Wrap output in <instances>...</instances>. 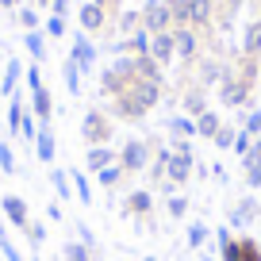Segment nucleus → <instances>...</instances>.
Segmentation results:
<instances>
[{
    "label": "nucleus",
    "instance_id": "f257e3e1",
    "mask_svg": "<svg viewBox=\"0 0 261 261\" xmlns=\"http://www.w3.org/2000/svg\"><path fill=\"white\" fill-rule=\"evenodd\" d=\"M158 100H162V81L135 77V81L115 96V119H142L150 108H158Z\"/></svg>",
    "mask_w": 261,
    "mask_h": 261
},
{
    "label": "nucleus",
    "instance_id": "f03ea898",
    "mask_svg": "<svg viewBox=\"0 0 261 261\" xmlns=\"http://www.w3.org/2000/svg\"><path fill=\"white\" fill-rule=\"evenodd\" d=\"M150 158H154V142H150V139H127L119 146L123 173H146L150 169Z\"/></svg>",
    "mask_w": 261,
    "mask_h": 261
},
{
    "label": "nucleus",
    "instance_id": "7ed1b4c3",
    "mask_svg": "<svg viewBox=\"0 0 261 261\" xmlns=\"http://www.w3.org/2000/svg\"><path fill=\"white\" fill-rule=\"evenodd\" d=\"M115 135V123L108 112H100V108H92V112H85V123H81V139L89 142V146H108Z\"/></svg>",
    "mask_w": 261,
    "mask_h": 261
},
{
    "label": "nucleus",
    "instance_id": "20e7f679",
    "mask_svg": "<svg viewBox=\"0 0 261 261\" xmlns=\"http://www.w3.org/2000/svg\"><path fill=\"white\" fill-rule=\"evenodd\" d=\"M257 219H261V200H257V196H242V200L227 212V227L238 230V234H242V230H250Z\"/></svg>",
    "mask_w": 261,
    "mask_h": 261
},
{
    "label": "nucleus",
    "instance_id": "39448f33",
    "mask_svg": "<svg viewBox=\"0 0 261 261\" xmlns=\"http://www.w3.org/2000/svg\"><path fill=\"white\" fill-rule=\"evenodd\" d=\"M142 31L146 35L173 31V12H169L165 0H146V4H142Z\"/></svg>",
    "mask_w": 261,
    "mask_h": 261
},
{
    "label": "nucleus",
    "instance_id": "423d86ee",
    "mask_svg": "<svg viewBox=\"0 0 261 261\" xmlns=\"http://www.w3.org/2000/svg\"><path fill=\"white\" fill-rule=\"evenodd\" d=\"M192 177H196V158H192V154H177V150H173V154H169V165H165V180H169V185H177V188H185Z\"/></svg>",
    "mask_w": 261,
    "mask_h": 261
},
{
    "label": "nucleus",
    "instance_id": "0eeeda50",
    "mask_svg": "<svg viewBox=\"0 0 261 261\" xmlns=\"http://www.w3.org/2000/svg\"><path fill=\"white\" fill-rule=\"evenodd\" d=\"M219 261H261V246L253 242V238L238 234V238H230V242L219 250Z\"/></svg>",
    "mask_w": 261,
    "mask_h": 261
},
{
    "label": "nucleus",
    "instance_id": "6e6552de",
    "mask_svg": "<svg viewBox=\"0 0 261 261\" xmlns=\"http://www.w3.org/2000/svg\"><path fill=\"white\" fill-rule=\"evenodd\" d=\"M173 46H177V62H196V54H200L196 27H173Z\"/></svg>",
    "mask_w": 261,
    "mask_h": 261
},
{
    "label": "nucleus",
    "instance_id": "1a4fd4ad",
    "mask_svg": "<svg viewBox=\"0 0 261 261\" xmlns=\"http://www.w3.org/2000/svg\"><path fill=\"white\" fill-rule=\"evenodd\" d=\"M150 212H154V192L150 188H135L123 200V215H130V219H150Z\"/></svg>",
    "mask_w": 261,
    "mask_h": 261
},
{
    "label": "nucleus",
    "instance_id": "9d476101",
    "mask_svg": "<svg viewBox=\"0 0 261 261\" xmlns=\"http://www.w3.org/2000/svg\"><path fill=\"white\" fill-rule=\"evenodd\" d=\"M219 100H223L227 108H242L246 100H250V89H246V85L238 81L234 73H227V77L219 81Z\"/></svg>",
    "mask_w": 261,
    "mask_h": 261
},
{
    "label": "nucleus",
    "instance_id": "9b49d317",
    "mask_svg": "<svg viewBox=\"0 0 261 261\" xmlns=\"http://www.w3.org/2000/svg\"><path fill=\"white\" fill-rule=\"evenodd\" d=\"M69 58L77 62V69H81V73H89L92 65H96V46L85 39V31H77V35H73V54H69Z\"/></svg>",
    "mask_w": 261,
    "mask_h": 261
},
{
    "label": "nucleus",
    "instance_id": "f8f14e48",
    "mask_svg": "<svg viewBox=\"0 0 261 261\" xmlns=\"http://www.w3.org/2000/svg\"><path fill=\"white\" fill-rule=\"evenodd\" d=\"M150 58L158 65H169L177 58V46H173V31H162V35H150Z\"/></svg>",
    "mask_w": 261,
    "mask_h": 261
},
{
    "label": "nucleus",
    "instance_id": "ddd939ff",
    "mask_svg": "<svg viewBox=\"0 0 261 261\" xmlns=\"http://www.w3.org/2000/svg\"><path fill=\"white\" fill-rule=\"evenodd\" d=\"M112 162H119V150H115V146H89V150H85V165H89L92 173H100L104 165H112Z\"/></svg>",
    "mask_w": 261,
    "mask_h": 261
},
{
    "label": "nucleus",
    "instance_id": "4468645a",
    "mask_svg": "<svg viewBox=\"0 0 261 261\" xmlns=\"http://www.w3.org/2000/svg\"><path fill=\"white\" fill-rule=\"evenodd\" d=\"M108 27V12L100 4H81V31H104Z\"/></svg>",
    "mask_w": 261,
    "mask_h": 261
},
{
    "label": "nucleus",
    "instance_id": "2eb2a0df",
    "mask_svg": "<svg viewBox=\"0 0 261 261\" xmlns=\"http://www.w3.org/2000/svg\"><path fill=\"white\" fill-rule=\"evenodd\" d=\"M165 127H169L173 139H196V119H192V115H185V112L169 115V119H165Z\"/></svg>",
    "mask_w": 261,
    "mask_h": 261
},
{
    "label": "nucleus",
    "instance_id": "dca6fc26",
    "mask_svg": "<svg viewBox=\"0 0 261 261\" xmlns=\"http://www.w3.org/2000/svg\"><path fill=\"white\" fill-rule=\"evenodd\" d=\"M0 204H4V215H8V219L16 223V227H23V230L31 227V219H27V204L19 200V196H4Z\"/></svg>",
    "mask_w": 261,
    "mask_h": 261
},
{
    "label": "nucleus",
    "instance_id": "f3484780",
    "mask_svg": "<svg viewBox=\"0 0 261 261\" xmlns=\"http://www.w3.org/2000/svg\"><path fill=\"white\" fill-rule=\"evenodd\" d=\"M219 127H223L219 112H204V115H196V139H207V142H212L215 135H219Z\"/></svg>",
    "mask_w": 261,
    "mask_h": 261
},
{
    "label": "nucleus",
    "instance_id": "a211bd4d",
    "mask_svg": "<svg viewBox=\"0 0 261 261\" xmlns=\"http://www.w3.org/2000/svg\"><path fill=\"white\" fill-rule=\"evenodd\" d=\"M35 154H39V162H54V130L46 127V123H42L39 127V135H35Z\"/></svg>",
    "mask_w": 261,
    "mask_h": 261
},
{
    "label": "nucleus",
    "instance_id": "6ab92c4d",
    "mask_svg": "<svg viewBox=\"0 0 261 261\" xmlns=\"http://www.w3.org/2000/svg\"><path fill=\"white\" fill-rule=\"evenodd\" d=\"M207 234H212V230H207V223H200V219H192L188 223V230H185V242H188V250H207Z\"/></svg>",
    "mask_w": 261,
    "mask_h": 261
},
{
    "label": "nucleus",
    "instance_id": "aec40b11",
    "mask_svg": "<svg viewBox=\"0 0 261 261\" xmlns=\"http://www.w3.org/2000/svg\"><path fill=\"white\" fill-rule=\"evenodd\" d=\"M180 108H185V115H204L207 112V96H204V89H188L185 96H180Z\"/></svg>",
    "mask_w": 261,
    "mask_h": 261
},
{
    "label": "nucleus",
    "instance_id": "412c9836",
    "mask_svg": "<svg viewBox=\"0 0 261 261\" xmlns=\"http://www.w3.org/2000/svg\"><path fill=\"white\" fill-rule=\"evenodd\" d=\"M242 54H246V58H257V54H261V19H253V23L246 27V35H242Z\"/></svg>",
    "mask_w": 261,
    "mask_h": 261
},
{
    "label": "nucleus",
    "instance_id": "4be33fe9",
    "mask_svg": "<svg viewBox=\"0 0 261 261\" xmlns=\"http://www.w3.org/2000/svg\"><path fill=\"white\" fill-rule=\"evenodd\" d=\"M173 12V27H192V0H165Z\"/></svg>",
    "mask_w": 261,
    "mask_h": 261
},
{
    "label": "nucleus",
    "instance_id": "5701e85b",
    "mask_svg": "<svg viewBox=\"0 0 261 261\" xmlns=\"http://www.w3.org/2000/svg\"><path fill=\"white\" fill-rule=\"evenodd\" d=\"M31 108H35V115L46 123L50 115H54V100H50V92H46V89H35V92H31Z\"/></svg>",
    "mask_w": 261,
    "mask_h": 261
},
{
    "label": "nucleus",
    "instance_id": "b1692460",
    "mask_svg": "<svg viewBox=\"0 0 261 261\" xmlns=\"http://www.w3.org/2000/svg\"><path fill=\"white\" fill-rule=\"evenodd\" d=\"M188 207H192V200H188L185 192H177V196H169V200H165V212H169V219H188Z\"/></svg>",
    "mask_w": 261,
    "mask_h": 261
},
{
    "label": "nucleus",
    "instance_id": "393cba45",
    "mask_svg": "<svg viewBox=\"0 0 261 261\" xmlns=\"http://www.w3.org/2000/svg\"><path fill=\"white\" fill-rule=\"evenodd\" d=\"M62 77H65V89H69V96H81V69H77V62H73V58H65Z\"/></svg>",
    "mask_w": 261,
    "mask_h": 261
},
{
    "label": "nucleus",
    "instance_id": "a878e982",
    "mask_svg": "<svg viewBox=\"0 0 261 261\" xmlns=\"http://www.w3.org/2000/svg\"><path fill=\"white\" fill-rule=\"evenodd\" d=\"M215 16V4L212 0H192V27H207Z\"/></svg>",
    "mask_w": 261,
    "mask_h": 261
},
{
    "label": "nucleus",
    "instance_id": "bb28decb",
    "mask_svg": "<svg viewBox=\"0 0 261 261\" xmlns=\"http://www.w3.org/2000/svg\"><path fill=\"white\" fill-rule=\"evenodd\" d=\"M50 180H54L58 200H69V196H73V177H69V169H54V173H50Z\"/></svg>",
    "mask_w": 261,
    "mask_h": 261
},
{
    "label": "nucleus",
    "instance_id": "cd10ccee",
    "mask_svg": "<svg viewBox=\"0 0 261 261\" xmlns=\"http://www.w3.org/2000/svg\"><path fill=\"white\" fill-rule=\"evenodd\" d=\"M69 177H73V196L89 207V204H92V185H89V177H85V173H77V169H69Z\"/></svg>",
    "mask_w": 261,
    "mask_h": 261
},
{
    "label": "nucleus",
    "instance_id": "c85d7f7f",
    "mask_svg": "<svg viewBox=\"0 0 261 261\" xmlns=\"http://www.w3.org/2000/svg\"><path fill=\"white\" fill-rule=\"evenodd\" d=\"M123 177H127V173H123V165H119V162L104 165V169L96 173V180H100V185H104V188H112V192H115V185H119Z\"/></svg>",
    "mask_w": 261,
    "mask_h": 261
},
{
    "label": "nucleus",
    "instance_id": "c756f323",
    "mask_svg": "<svg viewBox=\"0 0 261 261\" xmlns=\"http://www.w3.org/2000/svg\"><path fill=\"white\" fill-rule=\"evenodd\" d=\"M62 253H65V261H92V250L81 242V238H77V242H65Z\"/></svg>",
    "mask_w": 261,
    "mask_h": 261
},
{
    "label": "nucleus",
    "instance_id": "7c9ffc66",
    "mask_svg": "<svg viewBox=\"0 0 261 261\" xmlns=\"http://www.w3.org/2000/svg\"><path fill=\"white\" fill-rule=\"evenodd\" d=\"M139 27H142V12H123V16H119V31L127 35V39L139 31Z\"/></svg>",
    "mask_w": 261,
    "mask_h": 261
},
{
    "label": "nucleus",
    "instance_id": "2f4dec72",
    "mask_svg": "<svg viewBox=\"0 0 261 261\" xmlns=\"http://www.w3.org/2000/svg\"><path fill=\"white\" fill-rule=\"evenodd\" d=\"M234 135H238V127H230V123H223V127H219V135H215V146H219V150H234Z\"/></svg>",
    "mask_w": 261,
    "mask_h": 261
},
{
    "label": "nucleus",
    "instance_id": "473e14b6",
    "mask_svg": "<svg viewBox=\"0 0 261 261\" xmlns=\"http://www.w3.org/2000/svg\"><path fill=\"white\" fill-rule=\"evenodd\" d=\"M16 81H19V62H8V69H4V85H0V89H4V96H12V92H16Z\"/></svg>",
    "mask_w": 261,
    "mask_h": 261
},
{
    "label": "nucleus",
    "instance_id": "72a5a7b5",
    "mask_svg": "<svg viewBox=\"0 0 261 261\" xmlns=\"http://www.w3.org/2000/svg\"><path fill=\"white\" fill-rule=\"evenodd\" d=\"M250 146H253V135L238 127V135H234V154H238V162H242V158L250 154Z\"/></svg>",
    "mask_w": 261,
    "mask_h": 261
},
{
    "label": "nucleus",
    "instance_id": "f704fd0d",
    "mask_svg": "<svg viewBox=\"0 0 261 261\" xmlns=\"http://www.w3.org/2000/svg\"><path fill=\"white\" fill-rule=\"evenodd\" d=\"M27 50H31L35 58H46V42H42L39 31H27Z\"/></svg>",
    "mask_w": 261,
    "mask_h": 261
},
{
    "label": "nucleus",
    "instance_id": "c9c22d12",
    "mask_svg": "<svg viewBox=\"0 0 261 261\" xmlns=\"http://www.w3.org/2000/svg\"><path fill=\"white\" fill-rule=\"evenodd\" d=\"M242 130H250L253 139L261 135V112H257V108H253V112H246V119H242Z\"/></svg>",
    "mask_w": 261,
    "mask_h": 261
},
{
    "label": "nucleus",
    "instance_id": "e433bc0d",
    "mask_svg": "<svg viewBox=\"0 0 261 261\" xmlns=\"http://www.w3.org/2000/svg\"><path fill=\"white\" fill-rule=\"evenodd\" d=\"M0 169H4V173H16V154H12L4 142H0Z\"/></svg>",
    "mask_w": 261,
    "mask_h": 261
},
{
    "label": "nucleus",
    "instance_id": "4c0bfd02",
    "mask_svg": "<svg viewBox=\"0 0 261 261\" xmlns=\"http://www.w3.org/2000/svg\"><path fill=\"white\" fill-rule=\"evenodd\" d=\"M27 238H31V246H42L46 242V227H42V223H31V227H27Z\"/></svg>",
    "mask_w": 261,
    "mask_h": 261
},
{
    "label": "nucleus",
    "instance_id": "58836bf2",
    "mask_svg": "<svg viewBox=\"0 0 261 261\" xmlns=\"http://www.w3.org/2000/svg\"><path fill=\"white\" fill-rule=\"evenodd\" d=\"M46 35H54V39H58V35H65V16H50L46 19Z\"/></svg>",
    "mask_w": 261,
    "mask_h": 261
},
{
    "label": "nucleus",
    "instance_id": "ea45409f",
    "mask_svg": "<svg viewBox=\"0 0 261 261\" xmlns=\"http://www.w3.org/2000/svg\"><path fill=\"white\" fill-rule=\"evenodd\" d=\"M212 234H215V242H219V250H223V246H227V242H230V238H234V230H230V227H227V223H223V227H215V230H212Z\"/></svg>",
    "mask_w": 261,
    "mask_h": 261
},
{
    "label": "nucleus",
    "instance_id": "a19ab883",
    "mask_svg": "<svg viewBox=\"0 0 261 261\" xmlns=\"http://www.w3.org/2000/svg\"><path fill=\"white\" fill-rule=\"evenodd\" d=\"M77 234H81V242L89 246V250H96V234H92V230L85 227V223H77Z\"/></svg>",
    "mask_w": 261,
    "mask_h": 261
},
{
    "label": "nucleus",
    "instance_id": "79ce46f5",
    "mask_svg": "<svg viewBox=\"0 0 261 261\" xmlns=\"http://www.w3.org/2000/svg\"><path fill=\"white\" fill-rule=\"evenodd\" d=\"M19 23H23L27 31H35V23H39V16H35V8H23V12H19Z\"/></svg>",
    "mask_w": 261,
    "mask_h": 261
},
{
    "label": "nucleus",
    "instance_id": "37998d69",
    "mask_svg": "<svg viewBox=\"0 0 261 261\" xmlns=\"http://www.w3.org/2000/svg\"><path fill=\"white\" fill-rule=\"evenodd\" d=\"M212 180H215V185H227V169H223V162H212Z\"/></svg>",
    "mask_w": 261,
    "mask_h": 261
},
{
    "label": "nucleus",
    "instance_id": "c03bdc74",
    "mask_svg": "<svg viewBox=\"0 0 261 261\" xmlns=\"http://www.w3.org/2000/svg\"><path fill=\"white\" fill-rule=\"evenodd\" d=\"M169 150H177V154H192V139H173Z\"/></svg>",
    "mask_w": 261,
    "mask_h": 261
},
{
    "label": "nucleus",
    "instance_id": "a18cd8bd",
    "mask_svg": "<svg viewBox=\"0 0 261 261\" xmlns=\"http://www.w3.org/2000/svg\"><path fill=\"white\" fill-rule=\"evenodd\" d=\"M27 85H31V92H35V89H42V77H39V69H35V65L27 69Z\"/></svg>",
    "mask_w": 261,
    "mask_h": 261
},
{
    "label": "nucleus",
    "instance_id": "49530a36",
    "mask_svg": "<svg viewBox=\"0 0 261 261\" xmlns=\"http://www.w3.org/2000/svg\"><path fill=\"white\" fill-rule=\"evenodd\" d=\"M92 4H100L104 12H119V4H123V0H92Z\"/></svg>",
    "mask_w": 261,
    "mask_h": 261
},
{
    "label": "nucleus",
    "instance_id": "de8ad7c7",
    "mask_svg": "<svg viewBox=\"0 0 261 261\" xmlns=\"http://www.w3.org/2000/svg\"><path fill=\"white\" fill-rule=\"evenodd\" d=\"M54 4V16H65V8H69V0H50Z\"/></svg>",
    "mask_w": 261,
    "mask_h": 261
},
{
    "label": "nucleus",
    "instance_id": "09e8293b",
    "mask_svg": "<svg viewBox=\"0 0 261 261\" xmlns=\"http://www.w3.org/2000/svg\"><path fill=\"white\" fill-rule=\"evenodd\" d=\"M242 4H246V0H227V8H230V12H238Z\"/></svg>",
    "mask_w": 261,
    "mask_h": 261
},
{
    "label": "nucleus",
    "instance_id": "8fccbe9b",
    "mask_svg": "<svg viewBox=\"0 0 261 261\" xmlns=\"http://www.w3.org/2000/svg\"><path fill=\"white\" fill-rule=\"evenodd\" d=\"M142 261H158V257H154V253H146V257H142Z\"/></svg>",
    "mask_w": 261,
    "mask_h": 261
},
{
    "label": "nucleus",
    "instance_id": "3c124183",
    "mask_svg": "<svg viewBox=\"0 0 261 261\" xmlns=\"http://www.w3.org/2000/svg\"><path fill=\"white\" fill-rule=\"evenodd\" d=\"M257 96H261V85H257Z\"/></svg>",
    "mask_w": 261,
    "mask_h": 261
}]
</instances>
